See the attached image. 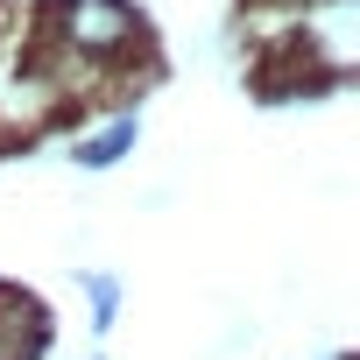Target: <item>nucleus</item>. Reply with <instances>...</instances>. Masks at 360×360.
Instances as JSON below:
<instances>
[{
  "instance_id": "obj_2",
  "label": "nucleus",
  "mask_w": 360,
  "mask_h": 360,
  "mask_svg": "<svg viewBox=\"0 0 360 360\" xmlns=\"http://www.w3.org/2000/svg\"><path fill=\"white\" fill-rule=\"evenodd\" d=\"M134 141H141V127H134V120H113V127H99V134L78 141V162H85V169H113Z\"/></svg>"
},
{
  "instance_id": "obj_3",
  "label": "nucleus",
  "mask_w": 360,
  "mask_h": 360,
  "mask_svg": "<svg viewBox=\"0 0 360 360\" xmlns=\"http://www.w3.org/2000/svg\"><path fill=\"white\" fill-rule=\"evenodd\" d=\"M85 290H92V332H106V325H113V311H120V276L92 269V276H85Z\"/></svg>"
},
{
  "instance_id": "obj_1",
  "label": "nucleus",
  "mask_w": 360,
  "mask_h": 360,
  "mask_svg": "<svg viewBox=\"0 0 360 360\" xmlns=\"http://www.w3.org/2000/svg\"><path fill=\"white\" fill-rule=\"evenodd\" d=\"M64 36H71V50H120L141 36V22H134L127 0H78L64 15Z\"/></svg>"
}]
</instances>
